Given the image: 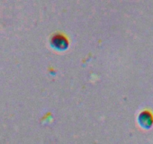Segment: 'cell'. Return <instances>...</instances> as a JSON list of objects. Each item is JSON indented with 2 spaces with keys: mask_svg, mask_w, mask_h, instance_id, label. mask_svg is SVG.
Returning a JSON list of instances; mask_svg holds the SVG:
<instances>
[{
  "mask_svg": "<svg viewBox=\"0 0 153 144\" xmlns=\"http://www.w3.org/2000/svg\"><path fill=\"white\" fill-rule=\"evenodd\" d=\"M68 40L64 35L58 34L54 35L52 39V45L57 49H65L68 47Z\"/></svg>",
  "mask_w": 153,
  "mask_h": 144,
  "instance_id": "obj_1",
  "label": "cell"
}]
</instances>
